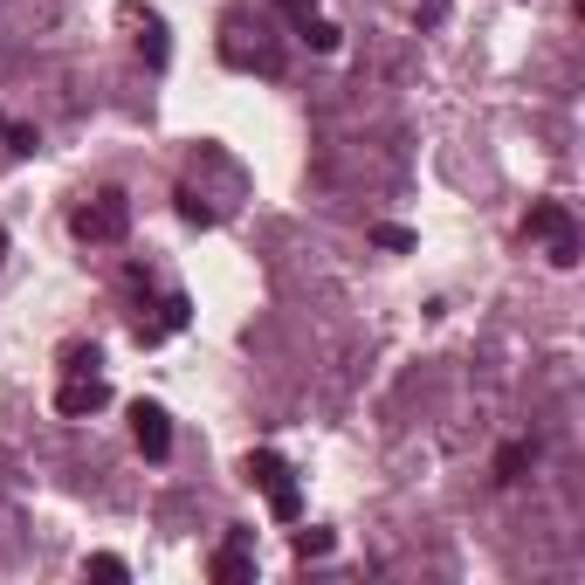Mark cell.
<instances>
[{
  "mask_svg": "<svg viewBox=\"0 0 585 585\" xmlns=\"http://www.w3.org/2000/svg\"><path fill=\"white\" fill-rule=\"evenodd\" d=\"M200 151H207V166L221 172L227 187H241V166L227 159V151H214V145H200ZM172 207H180V221H187V227H221V221H227V207H221V200H207V193H200V187H187V180H180V193H172Z\"/></svg>",
  "mask_w": 585,
  "mask_h": 585,
  "instance_id": "cell-4",
  "label": "cell"
},
{
  "mask_svg": "<svg viewBox=\"0 0 585 585\" xmlns=\"http://www.w3.org/2000/svg\"><path fill=\"white\" fill-rule=\"evenodd\" d=\"M248 482L269 496V510H275V524H296L303 517V490H296V469L283 462L275 448H256L248 454Z\"/></svg>",
  "mask_w": 585,
  "mask_h": 585,
  "instance_id": "cell-3",
  "label": "cell"
},
{
  "mask_svg": "<svg viewBox=\"0 0 585 585\" xmlns=\"http://www.w3.org/2000/svg\"><path fill=\"white\" fill-rule=\"evenodd\" d=\"M221 585H241V578H256V530H227V544L214 551V565H207Z\"/></svg>",
  "mask_w": 585,
  "mask_h": 585,
  "instance_id": "cell-9",
  "label": "cell"
},
{
  "mask_svg": "<svg viewBox=\"0 0 585 585\" xmlns=\"http://www.w3.org/2000/svg\"><path fill=\"white\" fill-rule=\"evenodd\" d=\"M69 235H76V241H90V248H117L124 235H132V200H124V187L90 193L83 207L69 214Z\"/></svg>",
  "mask_w": 585,
  "mask_h": 585,
  "instance_id": "cell-1",
  "label": "cell"
},
{
  "mask_svg": "<svg viewBox=\"0 0 585 585\" xmlns=\"http://www.w3.org/2000/svg\"><path fill=\"white\" fill-rule=\"evenodd\" d=\"M104 359H97V345H63V372H97Z\"/></svg>",
  "mask_w": 585,
  "mask_h": 585,
  "instance_id": "cell-15",
  "label": "cell"
},
{
  "mask_svg": "<svg viewBox=\"0 0 585 585\" xmlns=\"http://www.w3.org/2000/svg\"><path fill=\"white\" fill-rule=\"evenodd\" d=\"M530 469H538V441H510L496 454V482H524Z\"/></svg>",
  "mask_w": 585,
  "mask_h": 585,
  "instance_id": "cell-11",
  "label": "cell"
},
{
  "mask_svg": "<svg viewBox=\"0 0 585 585\" xmlns=\"http://www.w3.org/2000/svg\"><path fill=\"white\" fill-rule=\"evenodd\" d=\"M0 248H8V227H0Z\"/></svg>",
  "mask_w": 585,
  "mask_h": 585,
  "instance_id": "cell-19",
  "label": "cell"
},
{
  "mask_svg": "<svg viewBox=\"0 0 585 585\" xmlns=\"http://www.w3.org/2000/svg\"><path fill=\"white\" fill-rule=\"evenodd\" d=\"M524 235L530 241H551V262L558 269L578 262V227H572V207H558V200H538V207L524 214Z\"/></svg>",
  "mask_w": 585,
  "mask_h": 585,
  "instance_id": "cell-5",
  "label": "cell"
},
{
  "mask_svg": "<svg viewBox=\"0 0 585 585\" xmlns=\"http://www.w3.org/2000/svg\"><path fill=\"white\" fill-rule=\"evenodd\" d=\"M132 441H138L145 462H166V454H172V414H166V406H151V400H138L132 406Z\"/></svg>",
  "mask_w": 585,
  "mask_h": 585,
  "instance_id": "cell-8",
  "label": "cell"
},
{
  "mask_svg": "<svg viewBox=\"0 0 585 585\" xmlns=\"http://www.w3.org/2000/svg\"><path fill=\"white\" fill-rule=\"evenodd\" d=\"M132 29H138V56H145L151 69H166V56H172V42H166V21H159V14H132Z\"/></svg>",
  "mask_w": 585,
  "mask_h": 585,
  "instance_id": "cell-10",
  "label": "cell"
},
{
  "mask_svg": "<svg viewBox=\"0 0 585 585\" xmlns=\"http://www.w3.org/2000/svg\"><path fill=\"white\" fill-rule=\"evenodd\" d=\"M221 63H227V69H262V76L283 69L275 42L262 35V21H248V14H227V21H221Z\"/></svg>",
  "mask_w": 585,
  "mask_h": 585,
  "instance_id": "cell-2",
  "label": "cell"
},
{
  "mask_svg": "<svg viewBox=\"0 0 585 585\" xmlns=\"http://www.w3.org/2000/svg\"><path fill=\"white\" fill-rule=\"evenodd\" d=\"M296 35L317 48V56H330V48H338V29H330L324 14H296Z\"/></svg>",
  "mask_w": 585,
  "mask_h": 585,
  "instance_id": "cell-12",
  "label": "cell"
},
{
  "mask_svg": "<svg viewBox=\"0 0 585 585\" xmlns=\"http://www.w3.org/2000/svg\"><path fill=\"white\" fill-rule=\"evenodd\" d=\"M275 8H283V14L296 21V14H317V0H275Z\"/></svg>",
  "mask_w": 585,
  "mask_h": 585,
  "instance_id": "cell-18",
  "label": "cell"
},
{
  "mask_svg": "<svg viewBox=\"0 0 585 585\" xmlns=\"http://www.w3.org/2000/svg\"><path fill=\"white\" fill-rule=\"evenodd\" d=\"M0 138H8V151H14V159H29V151L42 145V138H35V124H8Z\"/></svg>",
  "mask_w": 585,
  "mask_h": 585,
  "instance_id": "cell-16",
  "label": "cell"
},
{
  "mask_svg": "<svg viewBox=\"0 0 585 585\" xmlns=\"http://www.w3.org/2000/svg\"><path fill=\"white\" fill-rule=\"evenodd\" d=\"M83 572H90V578H111V585H117V578H132V565H124V558H111V551H97Z\"/></svg>",
  "mask_w": 585,
  "mask_h": 585,
  "instance_id": "cell-14",
  "label": "cell"
},
{
  "mask_svg": "<svg viewBox=\"0 0 585 585\" xmlns=\"http://www.w3.org/2000/svg\"><path fill=\"white\" fill-rule=\"evenodd\" d=\"M104 406H111L104 372H63V386H56V414L63 420H90V414H104Z\"/></svg>",
  "mask_w": 585,
  "mask_h": 585,
  "instance_id": "cell-7",
  "label": "cell"
},
{
  "mask_svg": "<svg viewBox=\"0 0 585 585\" xmlns=\"http://www.w3.org/2000/svg\"><path fill=\"white\" fill-rule=\"evenodd\" d=\"M0 132H8V117H0Z\"/></svg>",
  "mask_w": 585,
  "mask_h": 585,
  "instance_id": "cell-20",
  "label": "cell"
},
{
  "mask_svg": "<svg viewBox=\"0 0 585 585\" xmlns=\"http://www.w3.org/2000/svg\"><path fill=\"white\" fill-rule=\"evenodd\" d=\"M296 558H303V565H311V558H330V544H338V538H330V530H296Z\"/></svg>",
  "mask_w": 585,
  "mask_h": 585,
  "instance_id": "cell-13",
  "label": "cell"
},
{
  "mask_svg": "<svg viewBox=\"0 0 585 585\" xmlns=\"http://www.w3.org/2000/svg\"><path fill=\"white\" fill-rule=\"evenodd\" d=\"M187 324H193V296H187V290H166L159 303H151V311L132 317V338L151 351V345H166L172 330H187Z\"/></svg>",
  "mask_w": 585,
  "mask_h": 585,
  "instance_id": "cell-6",
  "label": "cell"
},
{
  "mask_svg": "<svg viewBox=\"0 0 585 585\" xmlns=\"http://www.w3.org/2000/svg\"><path fill=\"white\" fill-rule=\"evenodd\" d=\"M372 241L393 248V256H406V248H414V235H406V227H372Z\"/></svg>",
  "mask_w": 585,
  "mask_h": 585,
  "instance_id": "cell-17",
  "label": "cell"
}]
</instances>
